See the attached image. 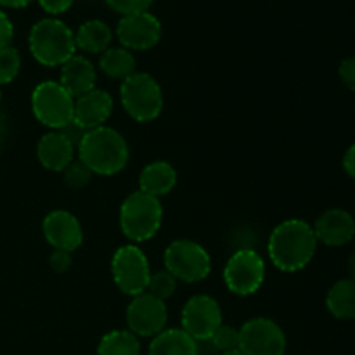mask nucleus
I'll use <instances>...</instances> for the list:
<instances>
[{"label": "nucleus", "instance_id": "nucleus-1", "mask_svg": "<svg viewBox=\"0 0 355 355\" xmlns=\"http://www.w3.org/2000/svg\"><path fill=\"white\" fill-rule=\"evenodd\" d=\"M269 259L283 272L305 269L318 252L314 227L302 218H288L274 227L267 243Z\"/></svg>", "mask_w": 355, "mask_h": 355}, {"label": "nucleus", "instance_id": "nucleus-2", "mask_svg": "<svg viewBox=\"0 0 355 355\" xmlns=\"http://www.w3.org/2000/svg\"><path fill=\"white\" fill-rule=\"evenodd\" d=\"M78 159L94 175L111 177L127 166L130 151L123 135L111 127H99L83 134L76 146Z\"/></svg>", "mask_w": 355, "mask_h": 355}, {"label": "nucleus", "instance_id": "nucleus-3", "mask_svg": "<svg viewBox=\"0 0 355 355\" xmlns=\"http://www.w3.org/2000/svg\"><path fill=\"white\" fill-rule=\"evenodd\" d=\"M28 45L35 61L47 68L62 66L76 54L75 33L61 19L45 17L30 30Z\"/></svg>", "mask_w": 355, "mask_h": 355}, {"label": "nucleus", "instance_id": "nucleus-4", "mask_svg": "<svg viewBox=\"0 0 355 355\" xmlns=\"http://www.w3.org/2000/svg\"><path fill=\"white\" fill-rule=\"evenodd\" d=\"M163 224L162 201L155 196L134 191L120 207V227L125 238L144 243L155 238Z\"/></svg>", "mask_w": 355, "mask_h": 355}, {"label": "nucleus", "instance_id": "nucleus-5", "mask_svg": "<svg viewBox=\"0 0 355 355\" xmlns=\"http://www.w3.org/2000/svg\"><path fill=\"white\" fill-rule=\"evenodd\" d=\"M120 101L125 113L139 123L156 120L163 111V90L155 76L135 71L120 85Z\"/></svg>", "mask_w": 355, "mask_h": 355}, {"label": "nucleus", "instance_id": "nucleus-6", "mask_svg": "<svg viewBox=\"0 0 355 355\" xmlns=\"http://www.w3.org/2000/svg\"><path fill=\"white\" fill-rule=\"evenodd\" d=\"M31 111L38 123L51 130H62L73 123L75 97L59 82L45 80L31 92Z\"/></svg>", "mask_w": 355, "mask_h": 355}, {"label": "nucleus", "instance_id": "nucleus-7", "mask_svg": "<svg viewBox=\"0 0 355 355\" xmlns=\"http://www.w3.org/2000/svg\"><path fill=\"white\" fill-rule=\"evenodd\" d=\"M165 269L182 283H200L211 272V257L200 243L175 239L163 253Z\"/></svg>", "mask_w": 355, "mask_h": 355}, {"label": "nucleus", "instance_id": "nucleus-8", "mask_svg": "<svg viewBox=\"0 0 355 355\" xmlns=\"http://www.w3.org/2000/svg\"><path fill=\"white\" fill-rule=\"evenodd\" d=\"M111 274L118 290L134 298L148 291L153 272L146 253L137 245H125L111 259Z\"/></svg>", "mask_w": 355, "mask_h": 355}, {"label": "nucleus", "instance_id": "nucleus-9", "mask_svg": "<svg viewBox=\"0 0 355 355\" xmlns=\"http://www.w3.org/2000/svg\"><path fill=\"white\" fill-rule=\"evenodd\" d=\"M266 281V262L252 248H241L229 257L224 267V283L231 293L250 297L262 288Z\"/></svg>", "mask_w": 355, "mask_h": 355}, {"label": "nucleus", "instance_id": "nucleus-10", "mask_svg": "<svg viewBox=\"0 0 355 355\" xmlns=\"http://www.w3.org/2000/svg\"><path fill=\"white\" fill-rule=\"evenodd\" d=\"M239 350L245 355H284L286 335L269 318H253L239 328Z\"/></svg>", "mask_w": 355, "mask_h": 355}, {"label": "nucleus", "instance_id": "nucleus-11", "mask_svg": "<svg viewBox=\"0 0 355 355\" xmlns=\"http://www.w3.org/2000/svg\"><path fill=\"white\" fill-rule=\"evenodd\" d=\"M182 331H186L194 342H208L220 328L222 309L210 295H194L186 302L180 314Z\"/></svg>", "mask_w": 355, "mask_h": 355}, {"label": "nucleus", "instance_id": "nucleus-12", "mask_svg": "<svg viewBox=\"0 0 355 355\" xmlns=\"http://www.w3.org/2000/svg\"><path fill=\"white\" fill-rule=\"evenodd\" d=\"M166 322H168V309L165 302L153 297L148 291L134 297L128 304V331L139 338H155L156 335L165 331Z\"/></svg>", "mask_w": 355, "mask_h": 355}, {"label": "nucleus", "instance_id": "nucleus-13", "mask_svg": "<svg viewBox=\"0 0 355 355\" xmlns=\"http://www.w3.org/2000/svg\"><path fill=\"white\" fill-rule=\"evenodd\" d=\"M163 28L158 17L149 10L121 16L116 24V37L128 51H148L162 40Z\"/></svg>", "mask_w": 355, "mask_h": 355}, {"label": "nucleus", "instance_id": "nucleus-14", "mask_svg": "<svg viewBox=\"0 0 355 355\" xmlns=\"http://www.w3.org/2000/svg\"><path fill=\"white\" fill-rule=\"evenodd\" d=\"M44 238L54 250L73 253L83 243V229L78 218L68 210H52L42 222Z\"/></svg>", "mask_w": 355, "mask_h": 355}, {"label": "nucleus", "instance_id": "nucleus-15", "mask_svg": "<svg viewBox=\"0 0 355 355\" xmlns=\"http://www.w3.org/2000/svg\"><path fill=\"white\" fill-rule=\"evenodd\" d=\"M113 107L114 101L110 92L94 89L75 99L73 123L85 132L104 127V123L110 120L111 113H113Z\"/></svg>", "mask_w": 355, "mask_h": 355}, {"label": "nucleus", "instance_id": "nucleus-16", "mask_svg": "<svg viewBox=\"0 0 355 355\" xmlns=\"http://www.w3.org/2000/svg\"><path fill=\"white\" fill-rule=\"evenodd\" d=\"M315 232L318 243L326 246H338L349 245L355 236V220L350 211L343 208H329L324 214L319 215L315 224L312 225Z\"/></svg>", "mask_w": 355, "mask_h": 355}, {"label": "nucleus", "instance_id": "nucleus-17", "mask_svg": "<svg viewBox=\"0 0 355 355\" xmlns=\"http://www.w3.org/2000/svg\"><path fill=\"white\" fill-rule=\"evenodd\" d=\"M76 148L61 130H51L37 144V158L51 172H64L75 162Z\"/></svg>", "mask_w": 355, "mask_h": 355}, {"label": "nucleus", "instance_id": "nucleus-18", "mask_svg": "<svg viewBox=\"0 0 355 355\" xmlns=\"http://www.w3.org/2000/svg\"><path fill=\"white\" fill-rule=\"evenodd\" d=\"M97 71L94 62L85 55L75 54L69 61L61 66L59 83L71 94L73 97H80L83 94L96 89Z\"/></svg>", "mask_w": 355, "mask_h": 355}, {"label": "nucleus", "instance_id": "nucleus-19", "mask_svg": "<svg viewBox=\"0 0 355 355\" xmlns=\"http://www.w3.org/2000/svg\"><path fill=\"white\" fill-rule=\"evenodd\" d=\"M177 186V170L168 162H151L142 168L139 175V191L149 196L162 198L166 196Z\"/></svg>", "mask_w": 355, "mask_h": 355}, {"label": "nucleus", "instance_id": "nucleus-20", "mask_svg": "<svg viewBox=\"0 0 355 355\" xmlns=\"http://www.w3.org/2000/svg\"><path fill=\"white\" fill-rule=\"evenodd\" d=\"M148 355H200V345L182 329L170 328L151 340Z\"/></svg>", "mask_w": 355, "mask_h": 355}, {"label": "nucleus", "instance_id": "nucleus-21", "mask_svg": "<svg viewBox=\"0 0 355 355\" xmlns=\"http://www.w3.org/2000/svg\"><path fill=\"white\" fill-rule=\"evenodd\" d=\"M113 40V31L104 21L89 19L76 30L75 45L87 54H103Z\"/></svg>", "mask_w": 355, "mask_h": 355}, {"label": "nucleus", "instance_id": "nucleus-22", "mask_svg": "<svg viewBox=\"0 0 355 355\" xmlns=\"http://www.w3.org/2000/svg\"><path fill=\"white\" fill-rule=\"evenodd\" d=\"M326 309L340 321L355 319V279H340L329 288L326 295Z\"/></svg>", "mask_w": 355, "mask_h": 355}, {"label": "nucleus", "instance_id": "nucleus-23", "mask_svg": "<svg viewBox=\"0 0 355 355\" xmlns=\"http://www.w3.org/2000/svg\"><path fill=\"white\" fill-rule=\"evenodd\" d=\"M99 69L111 80H127L137 71L135 55L125 47H110L99 55Z\"/></svg>", "mask_w": 355, "mask_h": 355}, {"label": "nucleus", "instance_id": "nucleus-24", "mask_svg": "<svg viewBox=\"0 0 355 355\" xmlns=\"http://www.w3.org/2000/svg\"><path fill=\"white\" fill-rule=\"evenodd\" d=\"M97 355H141V342L128 329H113L101 338Z\"/></svg>", "mask_w": 355, "mask_h": 355}, {"label": "nucleus", "instance_id": "nucleus-25", "mask_svg": "<svg viewBox=\"0 0 355 355\" xmlns=\"http://www.w3.org/2000/svg\"><path fill=\"white\" fill-rule=\"evenodd\" d=\"M177 291V279L168 272L166 269L158 270V272L151 274V279L148 284V293H151L153 297L159 298V300H168L173 297V293Z\"/></svg>", "mask_w": 355, "mask_h": 355}, {"label": "nucleus", "instance_id": "nucleus-26", "mask_svg": "<svg viewBox=\"0 0 355 355\" xmlns=\"http://www.w3.org/2000/svg\"><path fill=\"white\" fill-rule=\"evenodd\" d=\"M21 69V54L14 47L0 49V85L14 82Z\"/></svg>", "mask_w": 355, "mask_h": 355}, {"label": "nucleus", "instance_id": "nucleus-27", "mask_svg": "<svg viewBox=\"0 0 355 355\" xmlns=\"http://www.w3.org/2000/svg\"><path fill=\"white\" fill-rule=\"evenodd\" d=\"M208 342H211L214 349L220 350L222 354L224 352H231V350H238L239 349V329L232 328V326L222 324L217 331L214 333Z\"/></svg>", "mask_w": 355, "mask_h": 355}, {"label": "nucleus", "instance_id": "nucleus-28", "mask_svg": "<svg viewBox=\"0 0 355 355\" xmlns=\"http://www.w3.org/2000/svg\"><path fill=\"white\" fill-rule=\"evenodd\" d=\"M92 175L94 173L90 172L80 159H75V162L62 172V180H64V184L69 189H83V187L90 182Z\"/></svg>", "mask_w": 355, "mask_h": 355}, {"label": "nucleus", "instance_id": "nucleus-29", "mask_svg": "<svg viewBox=\"0 0 355 355\" xmlns=\"http://www.w3.org/2000/svg\"><path fill=\"white\" fill-rule=\"evenodd\" d=\"M114 12L121 14V16H127V14H135V12H144L151 7V3L155 0H104Z\"/></svg>", "mask_w": 355, "mask_h": 355}, {"label": "nucleus", "instance_id": "nucleus-30", "mask_svg": "<svg viewBox=\"0 0 355 355\" xmlns=\"http://www.w3.org/2000/svg\"><path fill=\"white\" fill-rule=\"evenodd\" d=\"M49 266L54 272L64 274L71 269L73 257L69 252H62V250H52L51 257H49Z\"/></svg>", "mask_w": 355, "mask_h": 355}, {"label": "nucleus", "instance_id": "nucleus-31", "mask_svg": "<svg viewBox=\"0 0 355 355\" xmlns=\"http://www.w3.org/2000/svg\"><path fill=\"white\" fill-rule=\"evenodd\" d=\"M338 75L340 80L343 82V85L347 89H350L352 92H355V55L354 58H347L343 59L342 64L338 68Z\"/></svg>", "mask_w": 355, "mask_h": 355}, {"label": "nucleus", "instance_id": "nucleus-32", "mask_svg": "<svg viewBox=\"0 0 355 355\" xmlns=\"http://www.w3.org/2000/svg\"><path fill=\"white\" fill-rule=\"evenodd\" d=\"M73 2L75 0H38L42 9L51 16H59V14L66 12L73 6Z\"/></svg>", "mask_w": 355, "mask_h": 355}, {"label": "nucleus", "instance_id": "nucleus-33", "mask_svg": "<svg viewBox=\"0 0 355 355\" xmlns=\"http://www.w3.org/2000/svg\"><path fill=\"white\" fill-rule=\"evenodd\" d=\"M14 37V26L6 12L0 10V49L9 47Z\"/></svg>", "mask_w": 355, "mask_h": 355}, {"label": "nucleus", "instance_id": "nucleus-34", "mask_svg": "<svg viewBox=\"0 0 355 355\" xmlns=\"http://www.w3.org/2000/svg\"><path fill=\"white\" fill-rule=\"evenodd\" d=\"M343 170L350 179H355V144L350 146L343 155Z\"/></svg>", "mask_w": 355, "mask_h": 355}, {"label": "nucleus", "instance_id": "nucleus-35", "mask_svg": "<svg viewBox=\"0 0 355 355\" xmlns=\"http://www.w3.org/2000/svg\"><path fill=\"white\" fill-rule=\"evenodd\" d=\"M33 0H0V6L9 7V9H23L28 7Z\"/></svg>", "mask_w": 355, "mask_h": 355}, {"label": "nucleus", "instance_id": "nucleus-36", "mask_svg": "<svg viewBox=\"0 0 355 355\" xmlns=\"http://www.w3.org/2000/svg\"><path fill=\"white\" fill-rule=\"evenodd\" d=\"M349 274H350V277H352V279H355V252L352 253V255H350V259H349Z\"/></svg>", "mask_w": 355, "mask_h": 355}, {"label": "nucleus", "instance_id": "nucleus-37", "mask_svg": "<svg viewBox=\"0 0 355 355\" xmlns=\"http://www.w3.org/2000/svg\"><path fill=\"white\" fill-rule=\"evenodd\" d=\"M3 135H6V121L0 116V142L3 141Z\"/></svg>", "mask_w": 355, "mask_h": 355}, {"label": "nucleus", "instance_id": "nucleus-38", "mask_svg": "<svg viewBox=\"0 0 355 355\" xmlns=\"http://www.w3.org/2000/svg\"><path fill=\"white\" fill-rule=\"evenodd\" d=\"M220 355H245L241 352V350H231V352H224V354H220Z\"/></svg>", "mask_w": 355, "mask_h": 355}, {"label": "nucleus", "instance_id": "nucleus-39", "mask_svg": "<svg viewBox=\"0 0 355 355\" xmlns=\"http://www.w3.org/2000/svg\"><path fill=\"white\" fill-rule=\"evenodd\" d=\"M0 103H2V90H0Z\"/></svg>", "mask_w": 355, "mask_h": 355}]
</instances>
